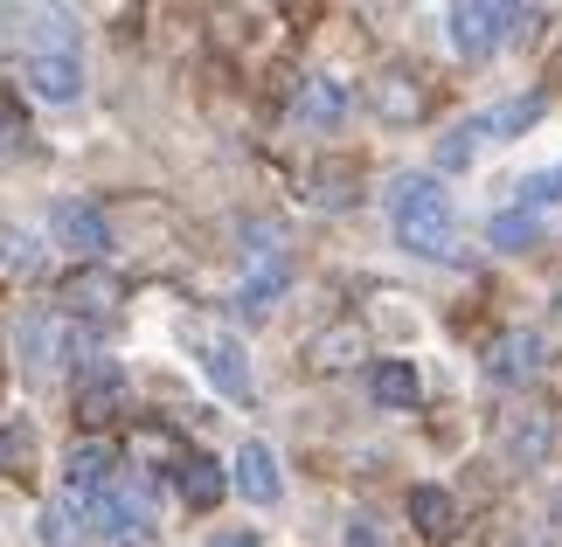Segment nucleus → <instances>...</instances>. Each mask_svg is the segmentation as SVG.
<instances>
[{
    "mask_svg": "<svg viewBox=\"0 0 562 547\" xmlns=\"http://www.w3.org/2000/svg\"><path fill=\"white\" fill-rule=\"evenodd\" d=\"M389 215H396L403 250L438 257V264L459 257V236H451V202H445L438 173H396V181H389Z\"/></svg>",
    "mask_w": 562,
    "mask_h": 547,
    "instance_id": "f257e3e1",
    "label": "nucleus"
},
{
    "mask_svg": "<svg viewBox=\"0 0 562 547\" xmlns=\"http://www.w3.org/2000/svg\"><path fill=\"white\" fill-rule=\"evenodd\" d=\"M445 21H451V49L480 62V56H493V49H501V42L514 35L521 8H486V0H459V8H451Z\"/></svg>",
    "mask_w": 562,
    "mask_h": 547,
    "instance_id": "f03ea898",
    "label": "nucleus"
},
{
    "mask_svg": "<svg viewBox=\"0 0 562 547\" xmlns=\"http://www.w3.org/2000/svg\"><path fill=\"white\" fill-rule=\"evenodd\" d=\"M125 396H133V381H125V367L119 361H83L77 367V415H83V423H91V430H104V423H112V415L125 409Z\"/></svg>",
    "mask_w": 562,
    "mask_h": 547,
    "instance_id": "7ed1b4c3",
    "label": "nucleus"
},
{
    "mask_svg": "<svg viewBox=\"0 0 562 547\" xmlns=\"http://www.w3.org/2000/svg\"><path fill=\"white\" fill-rule=\"evenodd\" d=\"M14 346H21V361H29L35 375H49V367L70 354V346H83V333H77L63 312H29V319L14 326Z\"/></svg>",
    "mask_w": 562,
    "mask_h": 547,
    "instance_id": "20e7f679",
    "label": "nucleus"
},
{
    "mask_svg": "<svg viewBox=\"0 0 562 547\" xmlns=\"http://www.w3.org/2000/svg\"><path fill=\"white\" fill-rule=\"evenodd\" d=\"M63 312H77V319H112L119 312V298H125V277L112 271H98V264H77L70 277H63Z\"/></svg>",
    "mask_w": 562,
    "mask_h": 547,
    "instance_id": "39448f33",
    "label": "nucleus"
},
{
    "mask_svg": "<svg viewBox=\"0 0 562 547\" xmlns=\"http://www.w3.org/2000/svg\"><path fill=\"white\" fill-rule=\"evenodd\" d=\"M369 104H375L382 125H417V118L430 112V91H424L417 70H382V77L369 83Z\"/></svg>",
    "mask_w": 562,
    "mask_h": 547,
    "instance_id": "423d86ee",
    "label": "nucleus"
},
{
    "mask_svg": "<svg viewBox=\"0 0 562 547\" xmlns=\"http://www.w3.org/2000/svg\"><path fill=\"white\" fill-rule=\"evenodd\" d=\"M112 478H119V451L104 444V436H83V444H70V457H63V486H70V499L112 492Z\"/></svg>",
    "mask_w": 562,
    "mask_h": 547,
    "instance_id": "0eeeda50",
    "label": "nucleus"
},
{
    "mask_svg": "<svg viewBox=\"0 0 562 547\" xmlns=\"http://www.w3.org/2000/svg\"><path fill=\"white\" fill-rule=\"evenodd\" d=\"M49 236H56L70 257H98L104 243H112V229H104V215H98L91 202H56V208H49Z\"/></svg>",
    "mask_w": 562,
    "mask_h": 547,
    "instance_id": "6e6552de",
    "label": "nucleus"
},
{
    "mask_svg": "<svg viewBox=\"0 0 562 547\" xmlns=\"http://www.w3.org/2000/svg\"><path fill=\"white\" fill-rule=\"evenodd\" d=\"M21 83L42 98V104H77L83 98V62L77 56H29V70H21Z\"/></svg>",
    "mask_w": 562,
    "mask_h": 547,
    "instance_id": "1a4fd4ad",
    "label": "nucleus"
},
{
    "mask_svg": "<svg viewBox=\"0 0 562 547\" xmlns=\"http://www.w3.org/2000/svg\"><path fill=\"white\" fill-rule=\"evenodd\" d=\"M236 492H244L250 506H278V492H285V471H278L271 444H257V436L236 451Z\"/></svg>",
    "mask_w": 562,
    "mask_h": 547,
    "instance_id": "9d476101",
    "label": "nucleus"
},
{
    "mask_svg": "<svg viewBox=\"0 0 562 547\" xmlns=\"http://www.w3.org/2000/svg\"><path fill=\"white\" fill-rule=\"evenodd\" d=\"M202 375L215 381V396H229V402L250 396V361H244V346H236L229 333H209L202 340Z\"/></svg>",
    "mask_w": 562,
    "mask_h": 547,
    "instance_id": "9b49d317",
    "label": "nucleus"
},
{
    "mask_svg": "<svg viewBox=\"0 0 562 547\" xmlns=\"http://www.w3.org/2000/svg\"><path fill=\"white\" fill-rule=\"evenodd\" d=\"M535 367H542V333H528V326H514L486 346V375L493 381H528Z\"/></svg>",
    "mask_w": 562,
    "mask_h": 547,
    "instance_id": "f8f14e48",
    "label": "nucleus"
},
{
    "mask_svg": "<svg viewBox=\"0 0 562 547\" xmlns=\"http://www.w3.org/2000/svg\"><path fill=\"white\" fill-rule=\"evenodd\" d=\"M285 284H292V264L285 257H250V271H244V292H236V305H244V319H265L278 298H285Z\"/></svg>",
    "mask_w": 562,
    "mask_h": 547,
    "instance_id": "ddd939ff",
    "label": "nucleus"
},
{
    "mask_svg": "<svg viewBox=\"0 0 562 547\" xmlns=\"http://www.w3.org/2000/svg\"><path fill=\"white\" fill-rule=\"evenodd\" d=\"M299 118H306L313 133H334V125L348 118V83L340 77H306L299 83Z\"/></svg>",
    "mask_w": 562,
    "mask_h": 547,
    "instance_id": "4468645a",
    "label": "nucleus"
},
{
    "mask_svg": "<svg viewBox=\"0 0 562 547\" xmlns=\"http://www.w3.org/2000/svg\"><path fill=\"white\" fill-rule=\"evenodd\" d=\"M535 118H542V98H507V104H493V112L472 118V133L480 139H521Z\"/></svg>",
    "mask_w": 562,
    "mask_h": 547,
    "instance_id": "2eb2a0df",
    "label": "nucleus"
},
{
    "mask_svg": "<svg viewBox=\"0 0 562 547\" xmlns=\"http://www.w3.org/2000/svg\"><path fill=\"white\" fill-rule=\"evenodd\" d=\"M175 478H181V499H188L194 513L223 506V492H229V478H223V465H215V457H188V465H181Z\"/></svg>",
    "mask_w": 562,
    "mask_h": 547,
    "instance_id": "dca6fc26",
    "label": "nucleus"
},
{
    "mask_svg": "<svg viewBox=\"0 0 562 547\" xmlns=\"http://www.w3.org/2000/svg\"><path fill=\"white\" fill-rule=\"evenodd\" d=\"M369 388H375L382 409H417L424 402V381H417V367H409V361H382L375 375H369Z\"/></svg>",
    "mask_w": 562,
    "mask_h": 547,
    "instance_id": "f3484780",
    "label": "nucleus"
},
{
    "mask_svg": "<svg viewBox=\"0 0 562 547\" xmlns=\"http://www.w3.org/2000/svg\"><path fill=\"white\" fill-rule=\"evenodd\" d=\"M361 354H369V333H361V326H327V333L313 340V367H327V375L355 367Z\"/></svg>",
    "mask_w": 562,
    "mask_h": 547,
    "instance_id": "a211bd4d",
    "label": "nucleus"
},
{
    "mask_svg": "<svg viewBox=\"0 0 562 547\" xmlns=\"http://www.w3.org/2000/svg\"><path fill=\"white\" fill-rule=\"evenodd\" d=\"M549 444H555V415H542V409L521 415V423L507 430V457H514V465H542Z\"/></svg>",
    "mask_w": 562,
    "mask_h": 547,
    "instance_id": "6ab92c4d",
    "label": "nucleus"
},
{
    "mask_svg": "<svg viewBox=\"0 0 562 547\" xmlns=\"http://www.w3.org/2000/svg\"><path fill=\"white\" fill-rule=\"evenodd\" d=\"M409 520H417V534L445 540V534H451V520H459V506H451V492H445V486H417V492H409Z\"/></svg>",
    "mask_w": 562,
    "mask_h": 547,
    "instance_id": "aec40b11",
    "label": "nucleus"
},
{
    "mask_svg": "<svg viewBox=\"0 0 562 547\" xmlns=\"http://www.w3.org/2000/svg\"><path fill=\"white\" fill-rule=\"evenodd\" d=\"M535 229H542V223H535L528 208H507V215H493V223H486V243L507 250V257H521V250H535Z\"/></svg>",
    "mask_w": 562,
    "mask_h": 547,
    "instance_id": "412c9836",
    "label": "nucleus"
},
{
    "mask_svg": "<svg viewBox=\"0 0 562 547\" xmlns=\"http://www.w3.org/2000/svg\"><path fill=\"white\" fill-rule=\"evenodd\" d=\"M133 457H154V465H175V471H181L194 451H181V436L167 430V423H139V430H133Z\"/></svg>",
    "mask_w": 562,
    "mask_h": 547,
    "instance_id": "4be33fe9",
    "label": "nucleus"
},
{
    "mask_svg": "<svg viewBox=\"0 0 562 547\" xmlns=\"http://www.w3.org/2000/svg\"><path fill=\"white\" fill-rule=\"evenodd\" d=\"M348 181H355V167H348V160L313 167V202H319V208H348V202H355V187H348Z\"/></svg>",
    "mask_w": 562,
    "mask_h": 547,
    "instance_id": "5701e85b",
    "label": "nucleus"
},
{
    "mask_svg": "<svg viewBox=\"0 0 562 547\" xmlns=\"http://www.w3.org/2000/svg\"><path fill=\"white\" fill-rule=\"evenodd\" d=\"M472 152H480V133H472V118H465L459 133H445V139H438V173H465V167H472Z\"/></svg>",
    "mask_w": 562,
    "mask_h": 547,
    "instance_id": "b1692460",
    "label": "nucleus"
},
{
    "mask_svg": "<svg viewBox=\"0 0 562 547\" xmlns=\"http://www.w3.org/2000/svg\"><path fill=\"white\" fill-rule=\"evenodd\" d=\"M555 202H562V167H542V173H528V181H521V208L528 215H542Z\"/></svg>",
    "mask_w": 562,
    "mask_h": 547,
    "instance_id": "393cba45",
    "label": "nucleus"
},
{
    "mask_svg": "<svg viewBox=\"0 0 562 547\" xmlns=\"http://www.w3.org/2000/svg\"><path fill=\"white\" fill-rule=\"evenodd\" d=\"M0 271H8V277H35L42 271V243H35V236H8V243H0Z\"/></svg>",
    "mask_w": 562,
    "mask_h": 547,
    "instance_id": "a878e982",
    "label": "nucleus"
},
{
    "mask_svg": "<svg viewBox=\"0 0 562 547\" xmlns=\"http://www.w3.org/2000/svg\"><path fill=\"white\" fill-rule=\"evenodd\" d=\"M29 465V430H0V471Z\"/></svg>",
    "mask_w": 562,
    "mask_h": 547,
    "instance_id": "bb28decb",
    "label": "nucleus"
},
{
    "mask_svg": "<svg viewBox=\"0 0 562 547\" xmlns=\"http://www.w3.org/2000/svg\"><path fill=\"white\" fill-rule=\"evenodd\" d=\"M21 139H29V125H21V112H14V104H0V160H8V152H14Z\"/></svg>",
    "mask_w": 562,
    "mask_h": 547,
    "instance_id": "cd10ccee",
    "label": "nucleus"
},
{
    "mask_svg": "<svg viewBox=\"0 0 562 547\" xmlns=\"http://www.w3.org/2000/svg\"><path fill=\"white\" fill-rule=\"evenodd\" d=\"M104 547H160V540L146 534V527H133V534H119V540H104Z\"/></svg>",
    "mask_w": 562,
    "mask_h": 547,
    "instance_id": "c85d7f7f",
    "label": "nucleus"
},
{
    "mask_svg": "<svg viewBox=\"0 0 562 547\" xmlns=\"http://www.w3.org/2000/svg\"><path fill=\"white\" fill-rule=\"evenodd\" d=\"M348 547H375V527H369V520H355V527H348Z\"/></svg>",
    "mask_w": 562,
    "mask_h": 547,
    "instance_id": "c756f323",
    "label": "nucleus"
},
{
    "mask_svg": "<svg viewBox=\"0 0 562 547\" xmlns=\"http://www.w3.org/2000/svg\"><path fill=\"white\" fill-rule=\"evenodd\" d=\"M215 547H257V534H215Z\"/></svg>",
    "mask_w": 562,
    "mask_h": 547,
    "instance_id": "7c9ffc66",
    "label": "nucleus"
},
{
    "mask_svg": "<svg viewBox=\"0 0 562 547\" xmlns=\"http://www.w3.org/2000/svg\"><path fill=\"white\" fill-rule=\"evenodd\" d=\"M555 319H562V298H555Z\"/></svg>",
    "mask_w": 562,
    "mask_h": 547,
    "instance_id": "2f4dec72",
    "label": "nucleus"
},
{
    "mask_svg": "<svg viewBox=\"0 0 562 547\" xmlns=\"http://www.w3.org/2000/svg\"><path fill=\"white\" fill-rule=\"evenodd\" d=\"M555 70H562V56H555Z\"/></svg>",
    "mask_w": 562,
    "mask_h": 547,
    "instance_id": "473e14b6",
    "label": "nucleus"
}]
</instances>
